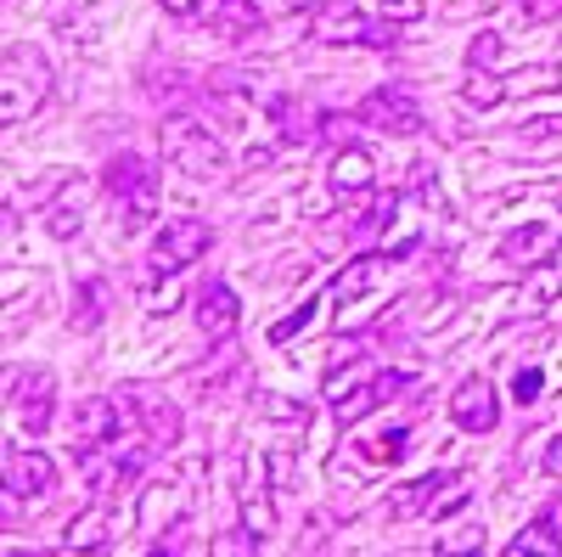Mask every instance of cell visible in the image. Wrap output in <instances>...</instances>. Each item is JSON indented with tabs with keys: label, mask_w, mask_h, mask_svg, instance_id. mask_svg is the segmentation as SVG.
<instances>
[{
	"label": "cell",
	"mask_w": 562,
	"mask_h": 557,
	"mask_svg": "<svg viewBox=\"0 0 562 557\" xmlns=\"http://www.w3.org/2000/svg\"><path fill=\"white\" fill-rule=\"evenodd\" d=\"M45 97H52V63L34 45H7V63H0V119L23 124L45 108Z\"/></svg>",
	"instance_id": "6da1fadb"
},
{
	"label": "cell",
	"mask_w": 562,
	"mask_h": 557,
	"mask_svg": "<svg viewBox=\"0 0 562 557\" xmlns=\"http://www.w3.org/2000/svg\"><path fill=\"white\" fill-rule=\"evenodd\" d=\"M102 186H108V198L124 209V220H119L124 231H147L158 220V175H153V164L140 153H119L108 164Z\"/></svg>",
	"instance_id": "7a4b0ae2"
},
{
	"label": "cell",
	"mask_w": 562,
	"mask_h": 557,
	"mask_svg": "<svg viewBox=\"0 0 562 557\" xmlns=\"http://www.w3.org/2000/svg\"><path fill=\"white\" fill-rule=\"evenodd\" d=\"M164 153L180 175H192V180H214L225 169V147H220V135L198 119H169L164 124Z\"/></svg>",
	"instance_id": "3957f363"
},
{
	"label": "cell",
	"mask_w": 562,
	"mask_h": 557,
	"mask_svg": "<svg viewBox=\"0 0 562 557\" xmlns=\"http://www.w3.org/2000/svg\"><path fill=\"white\" fill-rule=\"evenodd\" d=\"M214 248V225L198 220V214H175L158 225V237H153V276H180L186 265H198L203 254Z\"/></svg>",
	"instance_id": "277c9868"
},
{
	"label": "cell",
	"mask_w": 562,
	"mask_h": 557,
	"mask_svg": "<svg viewBox=\"0 0 562 557\" xmlns=\"http://www.w3.org/2000/svg\"><path fill=\"white\" fill-rule=\"evenodd\" d=\"M315 40L326 45H371V52H389V45H400V23H371L366 12L344 7V0H326V7L315 12Z\"/></svg>",
	"instance_id": "5b68a950"
},
{
	"label": "cell",
	"mask_w": 562,
	"mask_h": 557,
	"mask_svg": "<svg viewBox=\"0 0 562 557\" xmlns=\"http://www.w3.org/2000/svg\"><path fill=\"white\" fill-rule=\"evenodd\" d=\"M52 394H57V378H52V371H7V400L18 405V416H23V428L40 439L45 428H52Z\"/></svg>",
	"instance_id": "8992f818"
},
{
	"label": "cell",
	"mask_w": 562,
	"mask_h": 557,
	"mask_svg": "<svg viewBox=\"0 0 562 557\" xmlns=\"http://www.w3.org/2000/svg\"><path fill=\"white\" fill-rule=\"evenodd\" d=\"M119 428H124V416L108 394H85L74 405V456H97L108 445H119Z\"/></svg>",
	"instance_id": "52a82bcc"
},
{
	"label": "cell",
	"mask_w": 562,
	"mask_h": 557,
	"mask_svg": "<svg viewBox=\"0 0 562 557\" xmlns=\"http://www.w3.org/2000/svg\"><path fill=\"white\" fill-rule=\"evenodd\" d=\"M7 490L12 501H45L57 490V461L45 456L40 445H7Z\"/></svg>",
	"instance_id": "ba28073f"
},
{
	"label": "cell",
	"mask_w": 562,
	"mask_h": 557,
	"mask_svg": "<svg viewBox=\"0 0 562 557\" xmlns=\"http://www.w3.org/2000/svg\"><path fill=\"white\" fill-rule=\"evenodd\" d=\"M355 119L371 124V130H389V135H416V130H422V108L411 102L405 85H378V90L360 102Z\"/></svg>",
	"instance_id": "9c48e42d"
},
{
	"label": "cell",
	"mask_w": 562,
	"mask_h": 557,
	"mask_svg": "<svg viewBox=\"0 0 562 557\" xmlns=\"http://www.w3.org/2000/svg\"><path fill=\"white\" fill-rule=\"evenodd\" d=\"M450 416H456V428H467V434H495V423H501L495 383L490 378H461L456 394H450Z\"/></svg>",
	"instance_id": "30bf717a"
},
{
	"label": "cell",
	"mask_w": 562,
	"mask_h": 557,
	"mask_svg": "<svg viewBox=\"0 0 562 557\" xmlns=\"http://www.w3.org/2000/svg\"><path fill=\"white\" fill-rule=\"evenodd\" d=\"M557 243H562V225H551V220H535V225L506 231L501 259H506V265H518V270H535V265H546V259L557 254Z\"/></svg>",
	"instance_id": "8fae6325"
},
{
	"label": "cell",
	"mask_w": 562,
	"mask_h": 557,
	"mask_svg": "<svg viewBox=\"0 0 562 557\" xmlns=\"http://www.w3.org/2000/svg\"><path fill=\"white\" fill-rule=\"evenodd\" d=\"M405 389V371H378V378H360L355 389L333 394V411H338V423H360V416H371L389 394Z\"/></svg>",
	"instance_id": "7c38bea8"
},
{
	"label": "cell",
	"mask_w": 562,
	"mask_h": 557,
	"mask_svg": "<svg viewBox=\"0 0 562 557\" xmlns=\"http://www.w3.org/2000/svg\"><path fill=\"white\" fill-rule=\"evenodd\" d=\"M192 304H198V327L209 338H231L243 327V304H237V293H231L225 282H203Z\"/></svg>",
	"instance_id": "4fadbf2b"
},
{
	"label": "cell",
	"mask_w": 562,
	"mask_h": 557,
	"mask_svg": "<svg viewBox=\"0 0 562 557\" xmlns=\"http://www.w3.org/2000/svg\"><path fill=\"white\" fill-rule=\"evenodd\" d=\"M326 180H333L338 198H366L371 186H378V158H371L366 147H338V153H333V169H326Z\"/></svg>",
	"instance_id": "5bb4252c"
},
{
	"label": "cell",
	"mask_w": 562,
	"mask_h": 557,
	"mask_svg": "<svg viewBox=\"0 0 562 557\" xmlns=\"http://www.w3.org/2000/svg\"><path fill=\"white\" fill-rule=\"evenodd\" d=\"M389 265H394V254H360V259H349V270H344L338 282H333L338 304L349 310L355 299H366V293H371V288H378L383 276H389Z\"/></svg>",
	"instance_id": "9a60e30c"
},
{
	"label": "cell",
	"mask_w": 562,
	"mask_h": 557,
	"mask_svg": "<svg viewBox=\"0 0 562 557\" xmlns=\"http://www.w3.org/2000/svg\"><path fill=\"white\" fill-rule=\"evenodd\" d=\"M265 468L270 461H259V456H248V490H243V524L259 535V541H270L276 535V506H270V495H265Z\"/></svg>",
	"instance_id": "2e32d148"
},
{
	"label": "cell",
	"mask_w": 562,
	"mask_h": 557,
	"mask_svg": "<svg viewBox=\"0 0 562 557\" xmlns=\"http://www.w3.org/2000/svg\"><path fill=\"white\" fill-rule=\"evenodd\" d=\"M209 23H214L220 40H248V34H259L265 12H259V0H214Z\"/></svg>",
	"instance_id": "e0dca14e"
},
{
	"label": "cell",
	"mask_w": 562,
	"mask_h": 557,
	"mask_svg": "<svg viewBox=\"0 0 562 557\" xmlns=\"http://www.w3.org/2000/svg\"><path fill=\"white\" fill-rule=\"evenodd\" d=\"M135 416L147 423V439H153V445H175V439H180V405H175V400L140 394V400H135Z\"/></svg>",
	"instance_id": "ac0fdd59"
},
{
	"label": "cell",
	"mask_w": 562,
	"mask_h": 557,
	"mask_svg": "<svg viewBox=\"0 0 562 557\" xmlns=\"http://www.w3.org/2000/svg\"><path fill=\"white\" fill-rule=\"evenodd\" d=\"M450 484H456V474H428V479H416V484H405V495H394L389 513H394V519H416V513H428V506L439 501V490H450Z\"/></svg>",
	"instance_id": "d6986e66"
},
{
	"label": "cell",
	"mask_w": 562,
	"mask_h": 557,
	"mask_svg": "<svg viewBox=\"0 0 562 557\" xmlns=\"http://www.w3.org/2000/svg\"><path fill=\"white\" fill-rule=\"evenodd\" d=\"M102 315H108V288L102 282H85L79 293H74V333H97L102 327Z\"/></svg>",
	"instance_id": "ffe728a7"
},
{
	"label": "cell",
	"mask_w": 562,
	"mask_h": 557,
	"mask_svg": "<svg viewBox=\"0 0 562 557\" xmlns=\"http://www.w3.org/2000/svg\"><path fill=\"white\" fill-rule=\"evenodd\" d=\"M108 530H113V513H108V506H90V513H85V519H74V530H68V552L108 546Z\"/></svg>",
	"instance_id": "44dd1931"
},
{
	"label": "cell",
	"mask_w": 562,
	"mask_h": 557,
	"mask_svg": "<svg viewBox=\"0 0 562 557\" xmlns=\"http://www.w3.org/2000/svg\"><path fill=\"white\" fill-rule=\"evenodd\" d=\"M276 124H281V142H310V135H321V130H310V124H326V119H315V113H304L293 97H281L276 102Z\"/></svg>",
	"instance_id": "7402d4cb"
},
{
	"label": "cell",
	"mask_w": 562,
	"mask_h": 557,
	"mask_svg": "<svg viewBox=\"0 0 562 557\" xmlns=\"http://www.w3.org/2000/svg\"><path fill=\"white\" fill-rule=\"evenodd\" d=\"M254 405H259V416H270V423H310V405H293L288 394H276V389H259L254 394Z\"/></svg>",
	"instance_id": "603a6c76"
},
{
	"label": "cell",
	"mask_w": 562,
	"mask_h": 557,
	"mask_svg": "<svg viewBox=\"0 0 562 557\" xmlns=\"http://www.w3.org/2000/svg\"><path fill=\"white\" fill-rule=\"evenodd\" d=\"M461 97H467V108H501V102H506V85H501L495 74H467Z\"/></svg>",
	"instance_id": "cb8c5ba5"
},
{
	"label": "cell",
	"mask_w": 562,
	"mask_h": 557,
	"mask_svg": "<svg viewBox=\"0 0 562 557\" xmlns=\"http://www.w3.org/2000/svg\"><path fill=\"white\" fill-rule=\"evenodd\" d=\"M79 209H74V186H68V203H52V209H45V231H52V237L57 243H74L79 237Z\"/></svg>",
	"instance_id": "d4e9b609"
},
{
	"label": "cell",
	"mask_w": 562,
	"mask_h": 557,
	"mask_svg": "<svg viewBox=\"0 0 562 557\" xmlns=\"http://www.w3.org/2000/svg\"><path fill=\"white\" fill-rule=\"evenodd\" d=\"M360 450H366V461H400V456L411 450V428H389V434H378V439H366Z\"/></svg>",
	"instance_id": "484cf974"
},
{
	"label": "cell",
	"mask_w": 562,
	"mask_h": 557,
	"mask_svg": "<svg viewBox=\"0 0 562 557\" xmlns=\"http://www.w3.org/2000/svg\"><path fill=\"white\" fill-rule=\"evenodd\" d=\"M529 552H535V557H540V552H562V541H557V535H551V530H546V524L535 519V524H529V530H524L518 541L506 546V557H529Z\"/></svg>",
	"instance_id": "4316f807"
},
{
	"label": "cell",
	"mask_w": 562,
	"mask_h": 557,
	"mask_svg": "<svg viewBox=\"0 0 562 557\" xmlns=\"http://www.w3.org/2000/svg\"><path fill=\"white\" fill-rule=\"evenodd\" d=\"M501 52H506V45H501V34H473V45H467V68H473V74H490L495 63H501Z\"/></svg>",
	"instance_id": "83f0119b"
},
{
	"label": "cell",
	"mask_w": 562,
	"mask_h": 557,
	"mask_svg": "<svg viewBox=\"0 0 562 557\" xmlns=\"http://www.w3.org/2000/svg\"><path fill=\"white\" fill-rule=\"evenodd\" d=\"M540 389H546V371H540V366H518V378H512V400H518V405H535Z\"/></svg>",
	"instance_id": "f1b7e54d"
},
{
	"label": "cell",
	"mask_w": 562,
	"mask_h": 557,
	"mask_svg": "<svg viewBox=\"0 0 562 557\" xmlns=\"http://www.w3.org/2000/svg\"><path fill=\"white\" fill-rule=\"evenodd\" d=\"M310 321H315V299H304L288 321H276V327H270V344H288L293 333H304V327H310Z\"/></svg>",
	"instance_id": "f546056e"
},
{
	"label": "cell",
	"mask_w": 562,
	"mask_h": 557,
	"mask_svg": "<svg viewBox=\"0 0 562 557\" xmlns=\"http://www.w3.org/2000/svg\"><path fill=\"white\" fill-rule=\"evenodd\" d=\"M529 293H535V304H551V299L562 293V270H557V265H535V282H529Z\"/></svg>",
	"instance_id": "4dcf8cb0"
},
{
	"label": "cell",
	"mask_w": 562,
	"mask_h": 557,
	"mask_svg": "<svg viewBox=\"0 0 562 557\" xmlns=\"http://www.w3.org/2000/svg\"><path fill=\"white\" fill-rule=\"evenodd\" d=\"M389 23H416L422 12H428V0H371Z\"/></svg>",
	"instance_id": "1f68e13d"
},
{
	"label": "cell",
	"mask_w": 562,
	"mask_h": 557,
	"mask_svg": "<svg viewBox=\"0 0 562 557\" xmlns=\"http://www.w3.org/2000/svg\"><path fill=\"white\" fill-rule=\"evenodd\" d=\"M265 461H270V479H276V490H293V450H270Z\"/></svg>",
	"instance_id": "d6a6232c"
},
{
	"label": "cell",
	"mask_w": 562,
	"mask_h": 557,
	"mask_svg": "<svg viewBox=\"0 0 562 557\" xmlns=\"http://www.w3.org/2000/svg\"><path fill=\"white\" fill-rule=\"evenodd\" d=\"M557 7H562V0H518V12H524L529 23H546V18H551Z\"/></svg>",
	"instance_id": "836d02e7"
},
{
	"label": "cell",
	"mask_w": 562,
	"mask_h": 557,
	"mask_svg": "<svg viewBox=\"0 0 562 557\" xmlns=\"http://www.w3.org/2000/svg\"><path fill=\"white\" fill-rule=\"evenodd\" d=\"M546 474H551V479L562 484V434H557V439L546 445Z\"/></svg>",
	"instance_id": "e575fe53"
},
{
	"label": "cell",
	"mask_w": 562,
	"mask_h": 557,
	"mask_svg": "<svg viewBox=\"0 0 562 557\" xmlns=\"http://www.w3.org/2000/svg\"><path fill=\"white\" fill-rule=\"evenodd\" d=\"M540 524H546V530H551V535L562 541V495H557V501L546 506V513H540Z\"/></svg>",
	"instance_id": "d590c367"
},
{
	"label": "cell",
	"mask_w": 562,
	"mask_h": 557,
	"mask_svg": "<svg viewBox=\"0 0 562 557\" xmlns=\"http://www.w3.org/2000/svg\"><path fill=\"white\" fill-rule=\"evenodd\" d=\"M158 7H164L169 18H192V12H198V0H158Z\"/></svg>",
	"instance_id": "8d00e7d4"
}]
</instances>
